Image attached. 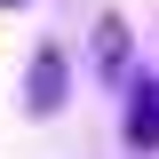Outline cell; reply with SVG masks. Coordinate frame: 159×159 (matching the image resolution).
Returning a JSON list of instances; mask_svg holds the SVG:
<instances>
[{
	"mask_svg": "<svg viewBox=\"0 0 159 159\" xmlns=\"http://www.w3.org/2000/svg\"><path fill=\"white\" fill-rule=\"evenodd\" d=\"M127 151H159V80L127 88Z\"/></svg>",
	"mask_w": 159,
	"mask_h": 159,
	"instance_id": "2",
	"label": "cell"
},
{
	"mask_svg": "<svg viewBox=\"0 0 159 159\" xmlns=\"http://www.w3.org/2000/svg\"><path fill=\"white\" fill-rule=\"evenodd\" d=\"M96 72L103 80H127V24H119V16L96 24Z\"/></svg>",
	"mask_w": 159,
	"mask_h": 159,
	"instance_id": "3",
	"label": "cell"
},
{
	"mask_svg": "<svg viewBox=\"0 0 159 159\" xmlns=\"http://www.w3.org/2000/svg\"><path fill=\"white\" fill-rule=\"evenodd\" d=\"M0 8H24V0H0Z\"/></svg>",
	"mask_w": 159,
	"mask_h": 159,
	"instance_id": "4",
	"label": "cell"
},
{
	"mask_svg": "<svg viewBox=\"0 0 159 159\" xmlns=\"http://www.w3.org/2000/svg\"><path fill=\"white\" fill-rule=\"evenodd\" d=\"M64 88H72V56H64L56 40H48V48L32 56V80H24V103H32L40 119H48V111L64 103Z\"/></svg>",
	"mask_w": 159,
	"mask_h": 159,
	"instance_id": "1",
	"label": "cell"
}]
</instances>
